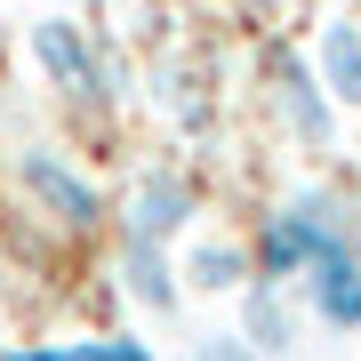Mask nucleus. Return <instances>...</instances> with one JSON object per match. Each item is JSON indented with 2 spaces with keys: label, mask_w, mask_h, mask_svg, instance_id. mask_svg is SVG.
I'll return each instance as SVG.
<instances>
[{
  "label": "nucleus",
  "mask_w": 361,
  "mask_h": 361,
  "mask_svg": "<svg viewBox=\"0 0 361 361\" xmlns=\"http://www.w3.org/2000/svg\"><path fill=\"white\" fill-rule=\"evenodd\" d=\"M329 249H361L353 201L329 193V185H297L281 209H265L249 265H257V281H297V273H305L313 257H329Z\"/></svg>",
  "instance_id": "1"
},
{
  "label": "nucleus",
  "mask_w": 361,
  "mask_h": 361,
  "mask_svg": "<svg viewBox=\"0 0 361 361\" xmlns=\"http://www.w3.org/2000/svg\"><path fill=\"white\" fill-rule=\"evenodd\" d=\"M32 73L73 113H113V97H104V40L80 16H40L32 25Z\"/></svg>",
  "instance_id": "2"
},
{
  "label": "nucleus",
  "mask_w": 361,
  "mask_h": 361,
  "mask_svg": "<svg viewBox=\"0 0 361 361\" xmlns=\"http://www.w3.org/2000/svg\"><path fill=\"white\" fill-rule=\"evenodd\" d=\"M16 185H25V201H32L56 233H73V241H80V233H97L104 217H113L104 185L89 177V169H73L56 145H25V153H16Z\"/></svg>",
  "instance_id": "3"
},
{
  "label": "nucleus",
  "mask_w": 361,
  "mask_h": 361,
  "mask_svg": "<svg viewBox=\"0 0 361 361\" xmlns=\"http://www.w3.org/2000/svg\"><path fill=\"white\" fill-rule=\"evenodd\" d=\"M265 104H273V121H281V137L297 153H329L337 145V104L322 89V73H313V56L265 49Z\"/></svg>",
  "instance_id": "4"
},
{
  "label": "nucleus",
  "mask_w": 361,
  "mask_h": 361,
  "mask_svg": "<svg viewBox=\"0 0 361 361\" xmlns=\"http://www.w3.org/2000/svg\"><path fill=\"white\" fill-rule=\"evenodd\" d=\"M201 217V177L177 161H145L129 177V193H121V233H137V241H185Z\"/></svg>",
  "instance_id": "5"
},
{
  "label": "nucleus",
  "mask_w": 361,
  "mask_h": 361,
  "mask_svg": "<svg viewBox=\"0 0 361 361\" xmlns=\"http://www.w3.org/2000/svg\"><path fill=\"white\" fill-rule=\"evenodd\" d=\"M297 281H305V313L322 329H337V337L361 329V249H329V257H313Z\"/></svg>",
  "instance_id": "6"
},
{
  "label": "nucleus",
  "mask_w": 361,
  "mask_h": 361,
  "mask_svg": "<svg viewBox=\"0 0 361 361\" xmlns=\"http://www.w3.org/2000/svg\"><path fill=\"white\" fill-rule=\"evenodd\" d=\"M113 273H121V297H137L145 313H177V305H185L177 257H169L161 241H137V233H121V257H113Z\"/></svg>",
  "instance_id": "7"
},
{
  "label": "nucleus",
  "mask_w": 361,
  "mask_h": 361,
  "mask_svg": "<svg viewBox=\"0 0 361 361\" xmlns=\"http://www.w3.org/2000/svg\"><path fill=\"white\" fill-rule=\"evenodd\" d=\"M297 305H289V289L281 281H249L241 289V337L257 345V361H289L297 353Z\"/></svg>",
  "instance_id": "8"
},
{
  "label": "nucleus",
  "mask_w": 361,
  "mask_h": 361,
  "mask_svg": "<svg viewBox=\"0 0 361 361\" xmlns=\"http://www.w3.org/2000/svg\"><path fill=\"white\" fill-rule=\"evenodd\" d=\"M177 281H193V297H233V289H249V281H257V265H249V241L201 233V241L177 257Z\"/></svg>",
  "instance_id": "9"
},
{
  "label": "nucleus",
  "mask_w": 361,
  "mask_h": 361,
  "mask_svg": "<svg viewBox=\"0 0 361 361\" xmlns=\"http://www.w3.org/2000/svg\"><path fill=\"white\" fill-rule=\"evenodd\" d=\"M313 73H322V89H329L337 113H361V25H353V16H329V25H322Z\"/></svg>",
  "instance_id": "10"
},
{
  "label": "nucleus",
  "mask_w": 361,
  "mask_h": 361,
  "mask_svg": "<svg viewBox=\"0 0 361 361\" xmlns=\"http://www.w3.org/2000/svg\"><path fill=\"white\" fill-rule=\"evenodd\" d=\"M153 104L169 121H177L185 137H201L209 121H217V97H209V73L201 65H185V56H169V65L153 73Z\"/></svg>",
  "instance_id": "11"
},
{
  "label": "nucleus",
  "mask_w": 361,
  "mask_h": 361,
  "mask_svg": "<svg viewBox=\"0 0 361 361\" xmlns=\"http://www.w3.org/2000/svg\"><path fill=\"white\" fill-rule=\"evenodd\" d=\"M193 361H257V345L241 329H217V337H193Z\"/></svg>",
  "instance_id": "12"
},
{
  "label": "nucleus",
  "mask_w": 361,
  "mask_h": 361,
  "mask_svg": "<svg viewBox=\"0 0 361 361\" xmlns=\"http://www.w3.org/2000/svg\"><path fill=\"white\" fill-rule=\"evenodd\" d=\"M80 361H153L145 337H97V345H80Z\"/></svg>",
  "instance_id": "13"
}]
</instances>
